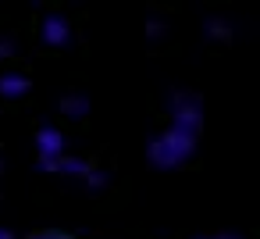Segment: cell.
Instances as JSON below:
<instances>
[{
    "instance_id": "6da1fadb",
    "label": "cell",
    "mask_w": 260,
    "mask_h": 239,
    "mask_svg": "<svg viewBox=\"0 0 260 239\" xmlns=\"http://www.w3.org/2000/svg\"><path fill=\"white\" fill-rule=\"evenodd\" d=\"M196 122H200V111H196V104H185L178 114H175V122H171V129H164L157 139H153V146H150V164L153 168H182L189 157H192V146H196Z\"/></svg>"
},
{
    "instance_id": "7a4b0ae2",
    "label": "cell",
    "mask_w": 260,
    "mask_h": 239,
    "mask_svg": "<svg viewBox=\"0 0 260 239\" xmlns=\"http://www.w3.org/2000/svg\"><path fill=\"white\" fill-rule=\"evenodd\" d=\"M36 150H40V161H43V168H50V164H57V161L64 157V150H68V139H64V132H61V129H54V125H43V129H40V136H36Z\"/></svg>"
},
{
    "instance_id": "3957f363",
    "label": "cell",
    "mask_w": 260,
    "mask_h": 239,
    "mask_svg": "<svg viewBox=\"0 0 260 239\" xmlns=\"http://www.w3.org/2000/svg\"><path fill=\"white\" fill-rule=\"evenodd\" d=\"M43 43L47 47H68L72 43V25L61 15H47L43 18Z\"/></svg>"
},
{
    "instance_id": "277c9868",
    "label": "cell",
    "mask_w": 260,
    "mask_h": 239,
    "mask_svg": "<svg viewBox=\"0 0 260 239\" xmlns=\"http://www.w3.org/2000/svg\"><path fill=\"white\" fill-rule=\"evenodd\" d=\"M25 93H29V79L25 75H18V72H4V75H0V97H4V100H18Z\"/></svg>"
},
{
    "instance_id": "5b68a950",
    "label": "cell",
    "mask_w": 260,
    "mask_h": 239,
    "mask_svg": "<svg viewBox=\"0 0 260 239\" xmlns=\"http://www.w3.org/2000/svg\"><path fill=\"white\" fill-rule=\"evenodd\" d=\"M203 239H239V235H203Z\"/></svg>"
},
{
    "instance_id": "8992f818",
    "label": "cell",
    "mask_w": 260,
    "mask_h": 239,
    "mask_svg": "<svg viewBox=\"0 0 260 239\" xmlns=\"http://www.w3.org/2000/svg\"><path fill=\"white\" fill-rule=\"evenodd\" d=\"M0 239H15V235H11V232H8V228H0Z\"/></svg>"
},
{
    "instance_id": "52a82bcc",
    "label": "cell",
    "mask_w": 260,
    "mask_h": 239,
    "mask_svg": "<svg viewBox=\"0 0 260 239\" xmlns=\"http://www.w3.org/2000/svg\"><path fill=\"white\" fill-rule=\"evenodd\" d=\"M57 239H72V235H57Z\"/></svg>"
}]
</instances>
